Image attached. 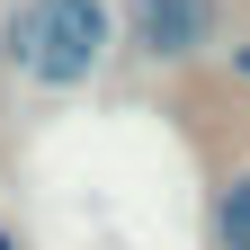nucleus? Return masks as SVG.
Segmentation results:
<instances>
[{"label":"nucleus","mask_w":250,"mask_h":250,"mask_svg":"<svg viewBox=\"0 0 250 250\" xmlns=\"http://www.w3.org/2000/svg\"><path fill=\"white\" fill-rule=\"evenodd\" d=\"M107 45H116L107 0H18L9 36H0V62H9L27 89H81L107 62Z\"/></svg>","instance_id":"nucleus-1"},{"label":"nucleus","mask_w":250,"mask_h":250,"mask_svg":"<svg viewBox=\"0 0 250 250\" xmlns=\"http://www.w3.org/2000/svg\"><path fill=\"white\" fill-rule=\"evenodd\" d=\"M125 45L143 62H197L224 45V0H125Z\"/></svg>","instance_id":"nucleus-2"},{"label":"nucleus","mask_w":250,"mask_h":250,"mask_svg":"<svg viewBox=\"0 0 250 250\" xmlns=\"http://www.w3.org/2000/svg\"><path fill=\"white\" fill-rule=\"evenodd\" d=\"M214 250H250V170L214 188Z\"/></svg>","instance_id":"nucleus-3"},{"label":"nucleus","mask_w":250,"mask_h":250,"mask_svg":"<svg viewBox=\"0 0 250 250\" xmlns=\"http://www.w3.org/2000/svg\"><path fill=\"white\" fill-rule=\"evenodd\" d=\"M0 250H18V232H9V224H0Z\"/></svg>","instance_id":"nucleus-4"}]
</instances>
